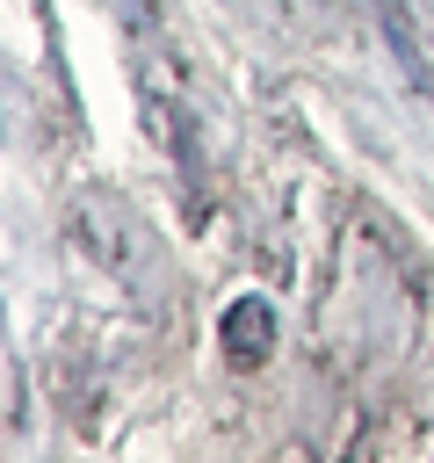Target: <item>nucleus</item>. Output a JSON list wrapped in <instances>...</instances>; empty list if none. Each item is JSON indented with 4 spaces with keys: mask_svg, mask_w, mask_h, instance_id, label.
I'll use <instances>...</instances> for the list:
<instances>
[{
    "mask_svg": "<svg viewBox=\"0 0 434 463\" xmlns=\"http://www.w3.org/2000/svg\"><path fill=\"white\" fill-rule=\"evenodd\" d=\"M217 340H224V354H231L239 369H253V362L275 347V311H268L260 297H231L224 318H217Z\"/></svg>",
    "mask_w": 434,
    "mask_h": 463,
    "instance_id": "nucleus-1",
    "label": "nucleus"
}]
</instances>
